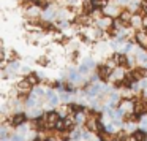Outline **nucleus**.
<instances>
[{
	"mask_svg": "<svg viewBox=\"0 0 147 141\" xmlns=\"http://www.w3.org/2000/svg\"><path fill=\"white\" fill-rule=\"evenodd\" d=\"M112 73H114V70H111L106 64H100L96 67V75H98V78L101 81H108L112 76Z\"/></svg>",
	"mask_w": 147,
	"mask_h": 141,
	"instance_id": "1",
	"label": "nucleus"
},
{
	"mask_svg": "<svg viewBox=\"0 0 147 141\" xmlns=\"http://www.w3.org/2000/svg\"><path fill=\"white\" fill-rule=\"evenodd\" d=\"M27 117H29V114H27V113H16V114L11 116L10 124L13 125V127H21V125L27 121Z\"/></svg>",
	"mask_w": 147,
	"mask_h": 141,
	"instance_id": "2",
	"label": "nucleus"
},
{
	"mask_svg": "<svg viewBox=\"0 0 147 141\" xmlns=\"http://www.w3.org/2000/svg\"><path fill=\"white\" fill-rule=\"evenodd\" d=\"M68 81L71 84H81L82 83V75L78 71V68H68Z\"/></svg>",
	"mask_w": 147,
	"mask_h": 141,
	"instance_id": "3",
	"label": "nucleus"
},
{
	"mask_svg": "<svg viewBox=\"0 0 147 141\" xmlns=\"http://www.w3.org/2000/svg\"><path fill=\"white\" fill-rule=\"evenodd\" d=\"M134 114L139 116V117H144V116H147V102H138L136 105H134Z\"/></svg>",
	"mask_w": 147,
	"mask_h": 141,
	"instance_id": "4",
	"label": "nucleus"
},
{
	"mask_svg": "<svg viewBox=\"0 0 147 141\" xmlns=\"http://www.w3.org/2000/svg\"><path fill=\"white\" fill-rule=\"evenodd\" d=\"M119 21L122 22V26H127V24H131V19H133V14H131V11L130 10H122V13L119 14V18H117Z\"/></svg>",
	"mask_w": 147,
	"mask_h": 141,
	"instance_id": "5",
	"label": "nucleus"
},
{
	"mask_svg": "<svg viewBox=\"0 0 147 141\" xmlns=\"http://www.w3.org/2000/svg\"><path fill=\"white\" fill-rule=\"evenodd\" d=\"M46 97H48V102H49V105H51V106H57L59 102H60V97H59V94L54 92L52 89H48Z\"/></svg>",
	"mask_w": 147,
	"mask_h": 141,
	"instance_id": "6",
	"label": "nucleus"
},
{
	"mask_svg": "<svg viewBox=\"0 0 147 141\" xmlns=\"http://www.w3.org/2000/svg\"><path fill=\"white\" fill-rule=\"evenodd\" d=\"M18 71H21V64H19L18 60H10V64H8L5 73H8V75H16Z\"/></svg>",
	"mask_w": 147,
	"mask_h": 141,
	"instance_id": "7",
	"label": "nucleus"
},
{
	"mask_svg": "<svg viewBox=\"0 0 147 141\" xmlns=\"http://www.w3.org/2000/svg\"><path fill=\"white\" fill-rule=\"evenodd\" d=\"M133 141H147V132L146 128H138L133 132Z\"/></svg>",
	"mask_w": 147,
	"mask_h": 141,
	"instance_id": "8",
	"label": "nucleus"
},
{
	"mask_svg": "<svg viewBox=\"0 0 147 141\" xmlns=\"http://www.w3.org/2000/svg\"><path fill=\"white\" fill-rule=\"evenodd\" d=\"M57 10H54V8H49V10H46L45 13H43V19L46 21V22H51V21L57 19Z\"/></svg>",
	"mask_w": 147,
	"mask_h": 141,
	"instance_id": "9",
	"label": "nucleus"
},
{
	"mask_svg": "<svg viewBox=\"0 0 147 141\" xmlns=\"http://www.w3.org/2000/svg\"><path fill=\"white\" fill-rule=\"evenodd\" d=\"M131 29H139V27H144V19L139 14H133V19H131Z\"/></svg>",
	"mask_w": 147,
	"mask_h": 141,
	"instance_id": "10",
	"label": "nucleus"
},
{
	"mask_svg": "<svg viewBox=\"0 0 147 141\" xmlns=\"http://www.w3.org/2000/svg\"><path fill=\"white\" fill-rule=\"evenodd\" d=\"M26 79L29 81V83L32 84L33 87H36V86H38L40 83H41V79H40L38 73H35V71H32V73H30V75H27V76H26Z\"/></svg>",
	"mask_w": 147,
	"mask_h": 141,
	"instance_id": "11",
	"label": "nucleus"
},
{
	"mask_svg": "<svg viewBox=\"0 0 147 141\" xmlns=\"http://www.w3.org/2000/svg\"><path fill=\"white\" fill-rule=\"evenodd\" d=\"M141 7H142V2L141 0H130V3H128V10L130 11L141 10Z\"/></svg>",
	"mask_w": 147,
	"mask_h": 141,
	"instance_id": "12",
	"label": "nucleus"
},
{
	"mask_svg": "<svg viewBox=\"0 0 147 141\" xmlns=\"http://www.w3.org/2000/svg\"><path fill=\"white\" fill-rule=\"evenodd\" d=\"M46 92H48V90H45L43 87L36 86V87H33L32 95H33V97H36V98H41V97H45V95H46Z\"/></svg>",
	"mask_w": 147,
	"mask_h": 141,
	"instance_id": "13",
	"label": "nucleus"
},
{
	"mask_svg": "<svg viewBox=\"0 0 147 141\" xmlns=\"http://www.w3.org/2000/svg\"><path fill=\"white\" fill-rule=\"evenodd\" d=\"M100 141H112V135L108 133V132H98Z\"/></svg>",
	"mask_w": 147,
	"mask_h": 141,
	"instance_id": "14",
	"label": "nucleus"
},
{
	"mask_svg": "<svg viewBox=\"0 0 147 141\" xmlns=\"http://www.w3.org/2000/svg\"><path fill=\"white\" fill-rule=\"evenodd\" d=\"M73 119H74V122H76V124H84V122H87V121H86V116H84L82 113H79V114H74Z\"/></svg>",
	"mask_w": 147,
	"mask_h": 141,
	"instance_id": "15",
	"label": "nucleus"
},
{
	"mask_svg": "<svg viewBox=\"0 0 147 141\" xmlns=\"http://www.w3.org/2000/svg\"><path fill=\"white\" fill-rule=\"evenodd\" d=\"M11 141H26V136L21 133H13L11 135Z\"/></svg>",
	"mask_w": 147,
	"mask_h": 141,
	"instance_id": "16",
	"label": "nucleus"
},
{
	"mask_svg": "<svg viewBox=\"0 0 147 141\" xmlns=\"http://www.w3.org/2000/svg\"><path fill=\"white\" fill-rule=\"evenodd\" d=\"M81 136H82L81 130H73V132H71V140H73V141H78Z\"/></svg>",
	"mask_w": 147,
	"mask_h": 141,
	"instance_id": "17",
	"label": "nucleus"
},
{
	"mask_svg": "<svg viewBox=\"0 0 147 141\" xmlns=\"http://www.w3.org/2000/svg\"><path fill=\"white\" fill-rule=\"evenodd\" d=\"M141 14H144V18L147 16V2L146 0L142 2V7H141Z\"/></svg>",
	"mask_w": 147,
	"mask_h": 141,
	"instance_id": "18",
	"label": "nucleus"
},
{
	"mask_svg": "<svg viewBox=\"0 0 147 141\" xmlns=\"http://www.w3.org/2000/svg\"><path fill=\"white\" fill-rule=\"evenodd\" d=\"M82 138H84V140H90V138H92V135H90L89 132H84V133H82Z\"/></svg>",
	"mask_w": 147,
	"mask_h": 141,
	"instance_id": "19",
	"label": "nucleus"
},
{
	"mask_svg": "<svg viewBox=\"0 0 147 141\" xmlns=\"http://www.w3.org/2000/svg\"><path fill=\"white\" fill-rule=\"evenodd\" d=\"M40 64H41V65H46V64H48V59H46V57H41V59H40Z\"/></svg>",
	"mask_w": 147,
	"mask_h": 141,
	"instance_id": "20",
	"label": "nucleus"
},
{
	"mask_svg": "<svg viewBox=\"0 0 147 141\" xmlns=\"http://www.w3.org/2000/svg\"><path fill=\"white\" fill-rule=\"evenodd\" d=\"M33 141H43V140H41V138H35Z\"/></svg>",
	"mask_w": 147,
	"mask_h": 141,
	"instance_id": "21",
	"label": "nucleus"
},
{
	"mask_svg": "<svg viewBox=\"0 0 147 141\" xmlns=\"http://www.w3.org/2000/svg\"><path fill=\"white\" fill-rule=\"evenodd\" d=\"M2 141H8V140H2Z\"/></svg>",
	"mask_w": 147,
	"mask_h": 141,
	"instance_id": "22",
	"label": "nucleus"
}]
</instances>
